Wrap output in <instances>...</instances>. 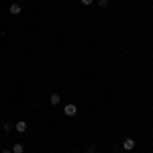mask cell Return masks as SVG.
<instances>
[{
  "instance_id": "30bf717a",
  "label": "cell",
  "mask_w": 153,
  "mask_h": 153,
  "mask_svg": "<svg viewBox=\"0 0 153 153\" xmlns=\"http://www.w3.org/2000/svg\"><path fill=\"white\" fill-rule=\"evenodd\" d=\"M92 2H94V0H82V4H86V6H90Z\"/></svg>"
},
{
  "instance_id": "ba28073f",
  "label": "cell",
  "mask_w": 153,
  "mask_h": 153,
  "mask_svg": "<svg viewBox=\"0 0 153 153\" xmlns=\"http://www.w3.org/2000/svg\"><path fill=\"white\" fill-rule=\"evenodd\" d=\"M98 4H100L102 8H106V6H108V0H98Z\"/></svg>"
},
{
  "instance_id": "9c48e42d",
  "label": "cell",
  "mask_w": 153,
  "mask_h": 153,
  "mask_svg": "<svg viewBox=\"0 0 153 153\" xmlns=\"http://www.w3.org/2000/svg\"><path fill=\"white\" fill-rule=\"evenodd\" d=\"M86 153H96V147H88V149H86Z\"/></svg>"
},
{
  "instance_id": "277c9868",
  "label": "cell",
  "mask_w": 153,
  "mask_h": 153,
  "mask_svg": "<svg viewBox=\"0 0 153 153\" xmlns=\"http://www.w3.org/2000/svg\"><path fill=\"white\" fill-rule=\"evenodd\" d=\"M123 147H125L127 151H131V149H135V141H133V139H125V141H123Z\"/></svg>"
},
{
  "instance_id": "6da1fadb",
  "label": "cell",
  "mask_w": 153,
  "mask_h": 153,
  "mask_svg": "<svg viewBox=\"0 0 153 153\" xmlns=\"http://www.w3.org/2000/svg\"><path fill=\"white\" fill-rule=\"evenodd\" d=\"M76 112H78L76 104H68L65 108H63V114H65V117H76Z\"/></svg>"
},
{
  "instance_id": "8fae6325",
  "label": "cell",
  "mask_w": 153,
  "mask_h": 153,
  "mask_svg": "<svg viewBox=\"0 0 153 153\" xmlns=\"http://www.w3.org/2000/svg\"><path fill=\"white\" fill-rule=\"evenodd\" d=\"M2 153H12V151H8V149H4V151H2Z\"/></svg>"
},
{
  "instance_id": "8992f818",
  "label": "cell",
  "mask_w": 153,
  "mask_h": 153,
  "mask_svg": "<svg viewBox=\"0 0 153 153\" xmlns=\"http://www.w3.org/2000/svg\"><path fill=\"white\" fill-rule=\"evenodd\" d=\"M12 153H23V145H21V143H14V147H12Z\"/></svg>"
},
{
  "instance_id": "52a82bcc",
  "label": "cell",
  "mask_w": 153,
  "mask_h": 153,
  "mask_svg": "<svg viewBox=\"0 0 153 153\" xmlns=\"http://www.w3.org/2000/svg\"><path fill=\"white\" fill-rule=\"evenodd\" d=\"M12 129H14V125H10V123H4V133H10Z\"/></svg>"
},
{
  "instance_id": "3957f363",
  "label": "cell",
  "mask_w": 153,
  "mask_h": 153,
  "mask_svg": "<svg viewBox=\"0 0 153 153\" xmlns=\"http://www.w3.org/2000/svg\"><path fill=\"white\" fill-rule=\"evenodd\" d=\"M14 131H19V133H25V131H27V123H25V120H19V123L14 125Z\"/></svg>"
},
{
  "instance_id": "7a4b0ae2",
  "label": "cell",
  "mask_w": 153,
  "mask_h": 153,
  "mask_svg": "<svg viewBox=\"0 0 153 153\" xmlns=\"http://www.w3.org/2000/svg\"><path fill=\"white\" fill-rule=\"evenodd\" d=\"M8 12H10L12 16H16V14H21V12H23V8H21V4H16V2H14V4H10Z\"/></svg>"
},
{
  "instance_id": "5b68a950",
  "label": "cell",
  "mask_w": 153,
  "mask_h": 153,
  "mask_svg": "<svg viewBox=\"0 0 153 153\" xmlns=\"http://www.w3.org/2000/svg\"><path fill=\"white\" fill-rule=\"evenodd\" d=\"M59 100H61V98H59V94H51V96H49V102H51V104H55V106L59 104Z\"/></svg>"
}]
</instances>
